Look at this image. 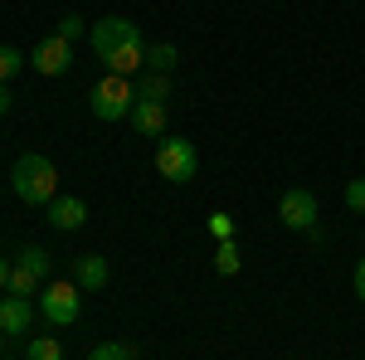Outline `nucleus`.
<instances>
[{
  "label": "nucleus",
  "mask_w": 365,
  "mask_h": 360,
  "mask_svg": "<svg viewBox=\"0 0 365 360\" xmlns=\"http://www.w3.org/2000/svg\"><path fill=\"white\" fill-rule=\"evenodd\" d=\"M278 220L287 224V229H317V195L312 190H287L278 200Z\"/></svg>",
  "instance_id": "obj_7"
},
{
  "label": "nucleus",
  "mask_w": 365,
  "mask_h": 360,
  "mask_svg": "<svg viewBox=\"0 0 365 360\" xmlns=\"http://www.w3.org/2000/svg\"><path fill=\"white\" fill-rule=\"evenodd\" d=\"M0 351H5V331H0Z\"/></svg>",
  "instance_id": "obj_26"
},
{
  "label": "nucleus",
  "mask_w": 365,
  "mask_h": 360,
  "mask_svg": "<svg viewBox=\"0 0 365 360\" xmlns=\"http://www.w3.org/2000/svg\"><path fill=\"white\" fill-rule=\"evenodd\" d=\"M175 44H146V68H151V73H170V68H175Z\"/></svg>",
  "instance_id": "obj_14"
},
{
  "label": "nucleus",
  "mask_w": 365,
  "mask_h": 360,
  "mask_svg": "<svg viewBox=\"0 0 365 360\" xmlns=\"http://www.w3.org/2000/svg\"><path fill=\"white\" fill-rule=\"evenodd\" d=\"M58 34H63V39L73 44V39L83 34V20H78V15H63V20H58Z\"/></svg>",
  "instance_id": "obj_22"
},
{
  "label": "nucleus",
  "mask_w": 365,
  "mask_h": 360,
  "mask_svg": "<svg viewBox=\"0 0 365 360\" xmlns=\"http://www.w3.org/2000/svg\"><path fill=\"white\" fill-rule=\"evenodd\" d=\"M93 54L108 63V73H141L146 68V44H141V25L127 15H108L93 25Z\"/></svg>",
  "instance_id": "obj_1"
},
{
  "label": "nucleus",
  "mask_w": 365,
  "mask_h": 360,
  "mask_svg": "<svg viewBox=\"0 0 365 360\" xmlns=\"http://www.w3.org/2000/svg\"><path fill=\"white\" fill-rule=\"evenodd\" d=\"M25 360H63V346H58L54 336H34L29 351H25Z\"/></svg>",
  "instance_id": "obj_17"
},
{
  "label": "nucleus",
  "mask_w": 365,
  "mask_h": 360,
  "mask_svg": "<svg viewBox=\"0 0 365 360\" xmlns=\"http://www.w3.org/2000/svg\"><path fill=\"white\" fill-rule=\"evenodd\" d=\"M5 112H10V88L0 83V117H5Z\"/></svg>",
  "instance_id": "obj_24"
},
{
  "label": "nucleus",
  "mask_w": 365,
  "mask_h": 360,
  "mask_svg": "<svg viewBox=\"0 0 365 360\" xmlns=\"http://www.w3.org/2000/svg\"><path fill=\"white\" fill-rule=\"evenodd\" d=\"M83 220H88V205L78 195H58L54 205H49V224L54 229H68L73 234V229H83Z\"/></svg>",
  "instance_id": "obj_9"
},
{
  "label": "nucleus",
  "mask_w": 365,
  "mask_h": 360,
  "mask_svg": "<svg viewBox=\"0 0 365 360\" xmlns=\"http://www.w3.org/2000/svg\"><path fill=\"white\" fill-rule=\"evenodd\" d=\"M20 63H25V58H20V49H10V44H0V83H10V78L20 73Z\"/></svg>",
  "instance_id": "obj_19"
},
{
  "label": "nucleus",
  "mask_w": 365,
  "mask_h": 360,
  "mask_svg": "<svg viewBox=\"0 0 365 360\" xmlns=\"http://www.w3.org/2000/svg\"><path fill=\"white\" fill-rule=\"evenodd\" d=\"M88 360H137V351H132L127 341H98V346L88 351Z\"/></svg>",
  "instance_id": "obj_16"
},
{
  "label": "nucleus",
  "mask_w": 365,
  "mask_h": 360,
  "mask_svg": "<svg viewBox=\"0 0 365 360\" xmlns=\"http://www.w3.org/2000/svg\"><path fill=\"white\" fill-rule=\"evenodd\" d=\"M156 170L166 175L170 185H185V180H195V170H200L195 146H190L185 137H161V141H156Z\"/></svg>",
  "instance_id": "obj_4"
},
{
  "label": "nucleus",
  "mask_w": 365,
  "mask_h": 360,
  "mask_svg": "<svg viewBox=\"0 0 365 360\" xmlns=\"http://www.w3.org/2000/svg\"><path fill=\"white\" fill-rule=\"evenodd\" d=\"M132 93H137L141 103H166V98H170V73H151V68H141V78L132 83Z\"/></svg>",
  "instance_id": "obj_12"
},
{
  "label": "nucleus",
  "mask_w": 365,
  "mask_h": 360,
  "mask_svg": "<svg viewBox=\"0 0 365 360\" xmlns=\"http://www.w3.org/2000/svg\"><path fill=\"white\" fill-rule=\"evenodd\" d=\"M210 234H215V239H234V215H225V210L210 215Z\"/></svg>",
  "instance_id": "obj_20"
},
{
  "label": "nucleus",
  "mask_w": 365,
  "mask_h": 360,
  "mask_svg": "<svg viewBox=\"0 0 365 360\" xmlns=\"http://www.w3.org/2000/svg\"><path fill=\"white\" fill-rule=\"evenodd\" d=\"M356 297L365 302V258H361V268H356Z\"/></svg>",
  "instance_id": "obj_23"
},
{
  "label": "nucleus",
  "mask_w": 365,
  "mask_h": 360,
  "mask_svg": "<svg viewBox=\"0 0 365 360\" xmlns=\"http://www.w3.org/2000/svg\"><path fill=\"white\" fill-rule=\"evenodd\" d=\"M44 78H58V73H68L73 68V44L63 39V34H49V39H39V49H34V58H29Z\"/></svg>",
  "instance_id": "obj_6"
},
{
  "label": "nucleus",
  "mask_w": 365,
  "mask_h": 360,
  "mask_svg": "<svg viewBox=\"0 0 365 360\" xmlns=\"http://www.w3.org/2000/svg\"><path fill=\"white\" fill-rule=\"evenodd\" d=\"M10 185H15V195H20L25 205L44 210V205H54V200H58V170H54V161H49V156L29 151V156H20V161H15Z\"/></svg>",
  "instance_id": "obj_2"
},
{
  "label": "nucleus",
  "mask_w": 365,
  "mask_h": 360,
  "mask_svg": "<svg viewBox=\"0 0 365 360\" xmlns=\"http://www.w3.org/2000/svg\"><path fill=\"white\" fill-rule=\"evenodd\" d=\"M29 317H34V307L25 297H0V331L5 336H20L29 326Z\"/></svg>",
  "instance_id": "obj_11"
},
{
  "label": "nucleus",
  "mask_w": 365,
  "mask_h": 360,
  "mask_svg": "<svg viewBox=\"0 0 365 360\" xmlns=\"http://www.w3.org/2000/svg\"><path fill=\"white\" fill-rule=\"evenodd\" d=\"M39 282H44V277H39V273H29L25 263H10L5 292H10V297H34V292H39Z\"/></svg>",
  "instance_id": "obj_13"
},
{
  "label": "nucleus",
  "mask_w": 365,
  "mask_h": 360,
  "mask_svg": "<svg viewBox=\"0 0 365 360\" xmlns=\"http://www.w3.org/2000/svg\"><path fill=\"white\" fill-rule=\"evenodd\" d=\"M73 282H78V287H88V292L108 287V258H98V253H83V258L73 263Z\"/></svg>",
  "instance_id": "obj_10"
},
{
  "label": "nucleus",
  "mask_w": 365,
  "mask_h": 360,
  "mask_svg": "<svg viewBox=\"0 0 365 360\" xmlns=\"http://www.w3.org/2000/svg\"><path fill=\"white\" fill-rule=\"evenodd\" d=\"M132 132H141V137H166V103H132Z\"/></svg>",
  "instance_id": "obj_8"
},
{
  "label": "nucleus",
  "mask_w": 365,
  "mask_h": 360,
  "mask_svg": "<svg viewBox=\"0 0 365 360\" xmlns=\"http://www.w3.org/2000/svg\"><path fill=\"white\" fill-rule=\"evenodd\" d=\"M239 263H244V258H239V244H234V239H220V249H215V273L234 277V273H239Z\"/></svg>",
  "instance_id": "obj_15"
},
{
  "label": "nucleus",
  "mask_w": 365,
  "mask_h": 360,
  "mask_svg": "<svg viewBox=\"0 0 365 360\" xmlns=\"http://www.w3.org/2000/svg\"><path fill=\"white\" fill-rule=\"evenodd\" d=\"M5 277H10V263L0 258V292H5Z\"/></svg>",
  "instance_id": "obj_25"
},
{
  "label": "nucleus",
  "mask_w": 365,
  "mask_h": 360,
  "mask_svg": "<svg viewBox=\"0 0 365 360\" xmlns=\"http://www.w3.org/2000/svg\"><path fill=\"white\" fill-rule=\"evenodd\" d=\"M78 282H49L44 287V297H39V312L54 322V326H73L78 322Z\"/></svg>",
  "instance_id": "obj_5"
},
{
  "label": "nucleus",
  "mask_w": 365,
  "mask_h": 360,
  "mask_svg": "<svg viewBox=\"0 0 365 360\" xmlns=\"http://www.w3.org/2000/svg\"><path fill=\"white\" fill-rule=\"evenodd\" d=\"M15 263H25L29 273H39V277H49V268H54V258H49L44 249H25L20 258H15Z\"/></svg>",
  "instance_id": "obj_18"
},
{
  "label": "nucleus",
  "mask_w": 365,
  "mask_h": 360,
  "mask_svg": "<svg viewBox=\"0 0 365 360\" xmlns=\"http://www.w3.org/2000/svg\"><path fill=\"white\" fill-rule=\"evenodd\" d=\"M88 103H93V117H98V122H122V117L132 112V103H137V93H132V83H127L122 73H108V78L93 83Z\"/></svg>",
  "instance_id": "obj_3"
},
{
  "label": "nucleus",
  "mask_w": 365,
  "mask_h": 360,
  "mask_svg": "<svg viewBox=\"0 0 365 360\" xmlns=\"http://www.w3.org/2000/svg\"><path fill=\"white\" fill-rule=\"evenodd\" d=\"M346 205H351L356 215H365V175H361V180H351V185H346Z\"/></svg>",
  "instance_id": "obj_21"
}]
</instances>
